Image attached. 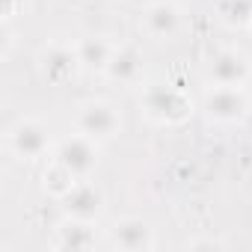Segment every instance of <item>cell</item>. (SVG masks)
<instances>
[{
    "label": "cell",
    "instance_id": "13",
    "mask_svg": "<svg viewBox=\"0 0 252 252\" xmlns=\"http://www.w3.org/2000/svg\"><path fill=\"white\" fill-rule=\"evenodd\" d=\"M18 12V0H3V18H12Z\"/></svg>",
    "mask_w": 252,
    "mask_h": 252
},
{
    "label": "cell",
    "instance_id": "11",
    "mask_svg": "<svg viewBox=\"0 0 252 252\" xmlns=\"http://www.w3.org/2000/svg\"><path fill=\"white\" fill-rule=\"evenodd\" d=\"M140 63H143V60H140V54H137L134 48H116V51L110 54V60H107V74H110L113 80H119V83H131V80H137L140 71H143Z\"/></svg>",
    "mask_w": 252,
    "mask_h": 252
},
{
    "label": "cell",
    "instance_id": "6",
    "mask_svg": "<svg viewBox=\"0 0 252 252\" xmlns=\"http://www.w3.org/2000/svg\"><path fill=\"white\" fill-rule=\"evenodd\" d=\"M246 74H249V63L237 51H220L208 65V77L217 86H240Z\"/></svg>",
    "mask_w": 252,
    "mask_h": 252
},
{
    "label": "cell",
    "instance_id": "3",
    "mask_svg": "<svg viewBox=\"0 0 252 252\" xmlns=\"http://www.w3.org/2000/svg\"><path fill=\"white\" fill-rule=\"evenodd\" d=\"M9 146H12L15 155L33 160V158H42V155L48 152L51 137H48V128H45V125H39V122H33V119H24V122H18L15 128L9 131Z\"/></svg>",
    "mask_w": 252,
    "mask_h": 252
},
{
    "label": "cell",
    "instance_id": "2",
    "mask_svg": "<svg viewBox=\"0 0 252 252\" xmlns=\"http://www.w3.org/2000/svg\"><path fill=\"white\" fill-rule=\"evenodd\" d=\"M95 140H89L86 134L80 137H71V140H63L60 143V152H57V163L65 166L74 178H86L92 169H95Z\"/></svg>",
    "mask_w": 252,
    "mask_h": 252
},
{
    "label": "cell",
    "instance_id": "5",
    "mask_svg": "<svg viewBox=\"0 0 252 252\" xmlns=\"http://www.w3.org/2000/svg\"><path fill=\"white\" fill-rule=\"evenodd\" d=\"M146 107L155 119L160 122H181L187 113H190V104L184 101V95L178 89H169V86H155L149 89L146 95Z\"/></svg>",
    "mask_w": 252,
    "mask_h": 252
},
{
    "label": "cell",
    "instance_id": "10",
    "mask_svg": "<svg viewBox=\"0 0 252 252\" xmlns=\"http://www.w3.org/2000/svg\"><path fill=\"white\" fill-rule=\"evenodd\" d=\"M146 30L152 33V36H158V39H169V36H175L178 33V24H181V12H178V6H172V3H152L149 9H146Z\"/></svg>",
    "mask_w": 252,
    "mask_h": 252
},
{
    "label": "cell",
    "instance_id": "12",
    "mask_svg": "<svg viewBox=\"0 0 252 252\" xmlns=\"http://www.w3.org/2000/svg\"><path fill=\"white\" fill-rule=\"evenodd\" d=\"M110 54H113V48H107V45H104V42H98V39H95V45H92V39H86V42L77 48L80 65H98V68H107Z\"/></svg>",
    "mask_w": 252,
    "mask_h": 252
},
{
    "label": "cell",
    "instance_id": "1",
    "mask_svg": "<svg viewBox=\"0 0 252 252\" xmlns=\"http://www.w3.org/2000/svg\"><path fill=\"white\" fill-rule=\"evenodd\" d=\"M77 125H80V134H86L89 140H110V137H116L122 119H119V113L110 104L95 101V104L80 107Z\"/></svg>",
    "mask_w": 252,
    "mask_h": 252
},
{
    "label": "cell",
    "instance_id": "9",
    "mask_svg": "<svg viewBox=\"0 0 252 252\" xmlns=\"http://www.w3.org/2000/svg\"><path fill=\"white\" fill-rule=\"evenodd\" d=\"M63 199H65V208L74 220H92L101 211V193L92 184H86L83 178L74 181V187L68 193H63Z\"/></svg>",
    "mask_w": 252,
    "mask_h": 252
},
{
    "label": "cell",
    "instance_id": "4",
    "mask_svg": "<svg viewBox=\"0 0 252 252\" xmlns=\"http://www.w3.org/2000/svg\"><path fill=\"white\" fill-rule=\"evenodd\" d=\"M205 110L217 122H237L246 113V95L240 86H214L205 95Z\"/></svg>",
    "mask_w": 252,
    "mask_h": 252
},
{
    "label": "cell",
    "instance_id": "7",
    "mask_svg": "<svg viewBox=\"0 0 252 252\" xmlns=\"http://www.w3.org/2000/svg\"><path fill=\"white\" fill-rule=\"evenodd\" d=\"M110 243L119 249H152L155 237L143 220H122L110 228Z\"/></svg>",
    "mask_w": 252,
    "mask_h": 252
},
{
    "label": "cell",
    "instance_id": "8",
    "mask_svg": "<svg viewBox=\"0 0 252 252\" xmlns=\"http://www.w3.org/2000/svg\"><path fill=\"white\" fill-rule=\"evenodd\" d=\"M77 65H80V57H77V51H71V48L54 45V48H48V51L42 54V74H45L48 80H54V83H63L65 77H71V74L77 71Z\"/></svg>",
    "mask_w": 252,
    "mask_h": 252
}]
</instances>
